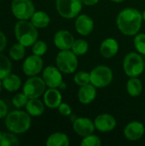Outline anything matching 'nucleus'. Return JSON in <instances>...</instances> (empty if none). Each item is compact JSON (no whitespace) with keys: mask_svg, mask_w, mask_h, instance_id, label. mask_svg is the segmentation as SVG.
Wrapping results in <instances>:
<instances>
[{"mask_svg":"<svg viewBox=\"0 0 145 146\" xmlns=\"http://www.w3.org/2000/svg\"><path fill=\"white\" fill-rule=\"evenodd\" d=\"M96 128L103 133H108L114 130L117 125L115 118L110 114H101L94 120Z\"/></svg>","mask_w":145,"mask_h":146,"instance_id":"4468645a","label":"nucleus"},{"mask_svg":"<svg viewBox=\"0 0 145 146\" xmlns=\"http://www.w3.org/2000/svg\"><path fill=\"white\" fill-rule=\"evenodd\" d=\"M11 12L18 20H29L35 12L32 0H12Z\"/></svg>","mask_w":145,"mask_h":146,"instance_id":"1a4fd4ad","label":"nucleus"},{"mask_svg":"<svg viewBox=\"0 0 145 146\" xmlns=\"http://www.w3.org/2000/svg\"><path fill=\"white\" fill-rule=\"evenodd\" d=\"M14 33L17 42L25 47L32 46L38 38L37 27L28 20H19L15 25Z\"/></svg>","mask_w":145,"mask_h":146,"instance_id":"7ed1b4c3","label":"nucleus"},{"mask_svg":"<svg viewBox=\"0 0 145 146\" xmlns=\"http://www.w3.org/2000/svg\"><path fill=\"white\" fill-rule=\"evenodd\" d=\"M58 109V111L59 113L62 115H64V116H68V115H70L71 113H72V109L71 107L66 104V103H62L59 107L57 108Z\"/></svg>","mask_w":145,"mask_h":146,"instance_id":"72a5a7b5","label":"nucleus"},{"mask_svg":"<svg viewBox=\"0 0 145 146\" xmlns=\"http://www.w3.org/2000/svg\"><path fill=\"white\" fill-rule=\"evenodd\" d=\"M3 82H2V80H0V94L2 92V90H3Z\"/></svg>","mask_w":145,"mask_h":146,"instance_id":"4c0bfd02","label":"nucleus"},{"mask_svg":"<svg viewBox=\"0 0 145 146\" xmlns=\"http://www.w3.org/2000/svg\"><path fill=\"white\" fill-rule=\"evenodd\" d=\"M3 88L9 92H17L21 86V80L15 74H9L2 80Z\"/></svg>","mask_w":145,"mask_h":146,"instance_id":"aec40b11","label":"nucleus"},{"mask_svg":"<svg viewBox=\"0 0 145 146\" xmlns=\"http://www.w3.org/2000/svg\"><path fill=\"white\" fill-rule=\"evenodd\" d=\"M110 1H112V2H114V3H121V2H123V1H125V0H110Z\"/></svg>","mask_w":145,"mask_h":146,"instance_id":"58836bf2","label":"nucleus"},{"mask_svg":"<svg viewBox=\"0 0 145 146\" xmlns=\"http://www.w3.org/2000/svg\"><path fill=\"white\" fill-rule=\"evenodd\" d=\"M32 125L31 115L25 111L16 110L9 112L5 117V126L7 129L15 134L26 133Z\"/></svg>","mask_w":145,"mask_h":146,"instance_id":"f03ea898","label":"nucleus"},{"mask_svg":"<svg viewBox=\"0 0 145 146\" xmlns=\"http://www.w3.org/2000/svg\"><path fill=\"white\" fill-rule=\"evenodd\" d=\"M46 85L43 78L38 76H32L28 78L22 86V92L28 98H38L44 95Z\"/></svg>","mask_w":145,"mask_h":146,"instance_id":"6e6552de","label":"nucleus"},{"mask_svg":"<svg viewBox=\"0 0 145 146\" xmlns=\"http://www.w3.org/2000/svg\"><path fill=\"white\" fill-rule=\"evenodd\" d=\"M89 50V44L87 41L84 39H76L74 40L71 50L77 56L85 55Z\"/></svg>","mask_w":145,"mask_h":146,"instance_id":"bb28decb","label":"nucleus"},{"mask_svg":"<svg viewBox=\"0 0 145 146\" xmlns=\"http://www.w3.org/2000/svg\"><path fill=\"white\" fill-rule=\"evenodd\" d=\"M133 44L138 52L145 56V33H137Z\"/></svg>","mask_w":145,"mask_h":146,"instance_id":"7c9ffc66","label":"nucleus"},{"mask_svg":"<svg viewBox=\"0 0 145 146\" xmlns=\"http://www.w3.org/2000/svg\"><path fill=\"white\" fill-rule=\"evenodd\" d=\"M26 54V47L19 42L14 44L9 50V56L14 61H21Z\"/></svg>","mask_w":145,"mask_h":146,"instance_id":"393cba45","label":"nucleus"},{"mask_svg":"<svg viewBox=\"0 0 145 146\" xmlns=\"http://www.w3.org/2000/svg\"><path fill=\"white\" fill-rule=\"evenodd\" d=\"M144 67H145V60H144Z\"/></svg>","mask_w":145,"mask_h":146,"instance_id":"79ce46f5","label":"nucleus"},{"mask_svg":"<svg viewBox=\"0 0 145 146\" xmlns=\"http://www.w3.org/2000/svg\"><path fill=\"white\" fill-rule=\"evenodd\" d=\"M73 81L79 86H83L91 83L90 73L86 71H79L73 76Z\"/></svg>","mask_w":145,"mask_h":146,"instance_id":"c85d7f7f","label":"nucleus"},{"mask_svg":"<svg viewBox=\"0 0 145 146\" xmlns=\"http://www.w3.org/2000/svg\"><path fill=\"white\" fill-rule=\"evenodd\" d=\"M74 40L75 39L73 35L67 30L57 31L55 33L53 38L54 44L61 50H71Z\"/></svg>","mask_w":145,"mask_h":146,"instance_id":"ddd939ff","label":"nucleus"},{"mask_svg":"<svg viewBox=\"0 0 145 146\" xmlns=\"http://www.w3.org/2000/svg\"><path fill=\"white\" fill-rule=\"evenodd\" d=\"M12 70V62L10 59L0 52V80L5 78L8 74L11 73Z\"/></svg>","mask_w":145,"mask_h":146,"instance_id":"a878e982","label":"nucleus"},{"mask_svg":"<svg viewBox=\"0 0 145 146\" xmlns=\"http://www.w3.org/2000/svg\"><path fill=\"white\" fill-rule=\"evenodd\" d=\"M56 67L63 74H73L78 68V58L72 50H61L56 57Z\"/></svg>","mask_w":145,"mask_h":146,"instance_id":"39448f33","label":"nucleus"},{"mask_svg":"<svg viewBox=\"0 0 145 146\" xmlns=\"http://www.w3.org/2000/svg\"><path fill=\"white\" fill-rule=\"evenodd\" d=\"M143 15L134 8L122 9L116 19V24L121 33L126 36H135L140 30Z\"/></svg>","mask_w":145,"mask_h":146,"instance_id":"f257e3e1","label":"nucleus"},{"mask_svg":"<svg viewBox=\"0 0 145 146\" xmlns=\"http://www.w3.org/2000/svg\"><path fill=\"white\" fill-rule=\"evenodd\" d=\"M73 129L78 135L84 138L90 134H92L96 129V127L94 121H92L89 118L79 117L73 121Z\"/></svg>","mask_w":145,"mask_h":146,"instance_id":"f8f14e48","label":"nucleus"},{"mask_svg":"<svg viewBox=\"0 0 145 146\" xmlns=\"http://www.w3.org/2000/svg\"><path fill=\"white\" fill-rule=\"evenodd\" d=\"M81 2L83 3V4L85 5H87V6H93V5H96L99 0H81Z\"/></svg>","mask_w":145,"mask_h":146,"instance_id":"e433bc0d","label":"nucleus"},{"mask_svg":"<svg viewBox=\"0 0 145 146\" xmlns=\"http://www.w3.org/2000/svg\"><path fill=\"white\" fill-rule=\"evenodd\" d=\"M142 15H143V19L144 20V21H145V10L143 12V14H142Z\"/></svg>","mask_w":145,"mask_h":146,"instance_id":"ea45409f","label":"nucleus"},{"mask_svg":"<svg viewBox=\"0 0 145 146\" xmlns=\"http://www.w3.org/2000/svg\"><path fill=\"white\" fill-rule=\"evenodd\" d=\"M42 78L49 88H57L62 84V74L57 67L48 66L43 70Z\"/></svg>","mask_w":145,"mask_h":146,"instance_id":"9b49d317","label":"nucleus"},{"mask_svg":"<svg viewBox=\"0 0 145 146\" xmlns=\"http://www.w3.org/2000/svg\"><path fill=\"white\" fill-rule=\"evenodd\" d=\"M9 111H8V106L5 104L4 101H3L2 99H0V119L5 118L6 115H8Z\"/></svg>","mask_w":145,"mask_h":146,"instance_id":"f704fd0d","label":"nucleus"},{"mask_svg":"<svg viewBox=\"0 0 145 146\" xmlns=\"http://www.w3.org/2000/svg\"><path fill=\"white\" fill-rule=\"evenodd\" d=\"M101 145L102 142L100 138L97 135H94L93 133L86 137H84L80 143L81 146H100Z\"/></svg>","mask_w":145,"mask_h":146,"instance_id":"473e14b6","label":"nucleus"},{"mask_svg":"<svg viewBox=\"0 0 145 146\" xmlns=\"http://www.w3.org/2000/svg\"><path fill=\"white\" fill-rule=\"evenodd\" d=\"M123 68L127 76L138 77L144 70V61L139 54L130 52L124 57Z\"/></svg>","mask_w":145,"mask_h":146,"instance_id":"20e7f679","label":"nucleus"},{"mask_svg":"<svg viewBox=\"0 0 145 146\" xmlns=\"http://www.w3.org/2000/svg\"><path fill=\"white\" fill-rule=\"evenodd\" d=\"M91 84L97 88H103L110 85L113 80V72L110 68L104 65H99L94 68L91 73Z\"/></svg>","mask_w":145,"mask_h":146,"instance_id":"423d86ee","label":"nucleus"},{"mask_svg":"<svg viewBox=\"0 0 145 146\" xmlns=\"http://www.w3.org/2000/svg\"><path fill=\"white\" fill-rule=\"evenodd\" d=\"M44 62L41 56L37 55H31L27 56L22 64V71L24 74L28 77L38 75L43 69Z\"/></svg>","mask_w":145,"mask_h":146,"instance_id":"9d476101","label":"nucleus"},{"mask_svg":"<svg viewBox=\"0 0 145 146\" xmlns=\"http://www.w3.org/2000/svg\"><path fill=\"white\" fill-rule=\"evenodd\" d=\"M44 103L50 109H56L62 103V96L57 88H49L44 93Z\"/></svg>","mask_w":145,"mask_h":146,"instance_id":"f3484780","label":"nucleus"},{"mask_svg":"<svg viewBox=\"0 0 145 146\" xmlns=\"http://www.w3.org/2000/svg\"><path fill=\"white\" fill-rule=\"evenodd\" d=\"M100 53L104 58L109 59L114 57L119 50V44L116 39L108 38L100 44Z\"/></svg>","mask_w":145,"mask_h":146,"instance_id":"a211bd4d","label":"nucleus"},{"mask_svg":"<svg viewBox=\"0 0 145 146\" xmlns=\"http://www.w3.org/2000/svg\"><path fill=\"white\" fill-rule=\"evenodd\" d=\"M44 103L38 98H29L26 105V110L31 116H40L44 112Z\"/></svg>","mask_w":145,"mask_h":146,"instance_id":"412c9836","label":"nucleus"},{"mask_svg":"<svg viewBox=\"0 0 145 146\" xmlns=\"http://www.w3.org/2000/svg\"><path fill=\"white\" fill-rule=\"evenodd\" d=\"M68 145L69 139L68 135L60 132L52 133L46 140L47 146H68Z\"/></svg>","mask_w":145,"mask_h":146,"instance_id":"5701e85b","label":"nucleus"},{"mask_svg":"<svg viewBox=\"0 0 145 146\" xmlns=\"http://www.w3.org/2000/svg\"><path fill=\"white\" fill-rule=\"evenodd\" d=\"M127 93L132 97H138L143 91V84L138 77H130L126 83Z\"/></svg>","mask_w":145,"mask_h":146,"instance_id":"b1692460","label":"nucleus"},{"mask_svg":"<svg viewBox=\"0 0 145 146\" xmlns=\"http://www.w3.org/2000/svg\"><path fill=\"white\" fill-rule=\"evenodd\" d=\"M144 124L136 121L129 122L124 129V135L130 141L139 140L144 135Z\"/></svg>","mask_w":145,"mask_h":146,"instance_id":"2eb2a0df","label":"nucleus"},{"mask_svg":"<svg viewBox=\"0 0 145 146\" xmlns=\"http://www.w3.org/2000/svg\"><path fill=\"white\" fill-rule=\"evenodd\" d=\"M48 50V46L47 44L44 41L42 40H37L32 45V54L42 56H44Z\"/></svg>","mask_w":145,"mask_h":146,"instance_id":"2f4dec72","label":"nucleus"},{"mask_svg":"<svg viewBox=\"0 0 145 146\" xmlns=\"http://www.w3.org/2000/svg\"><path fill=\"white\" fill-rule=\"evenodd\" d=\"M7 46V37L0 30V52H3Z\"/></svg>","mask_w":145,"mask_h":146,"instance_id":"c9c22d12","label":"nucleus"},{"mask_svg":"<svg viewBox=\"0 0 145 146\" xmlns=\"http://www.w3.org/2000/svg\"><path fill=\"white\" fill-rule=\"evenodd\" d=\"M74 26L79 34L87 36L92 32L94 28V22L89 15L83 14L77 16Z\"/></svg>","mask_w":145,"mask_h":146,"instance_id":"dca6fc26","label":"nucleus"},{"mask_svg":"<svg viewBox=\"0 0 145 146\" xmlns=\"http://www.w3.org/2000/svg\"><path fill=\"white\" fill-rule=\"evenodd\" d=\"M29 98L24 92H19L16 93L13 98H12V104L15 108L16 109H21L23 107H26Z\"/></svg>","mask_w":145,"mask_h":146,"instance_id":"c756f323","label":"nucleus"},{"mask_svg":"<svg viewBox=\"0 0 145 146\" xmlns=\"http://www.w3.org/2000/svg\"><path fill=\"white\" fill-rule=\"evenodd\" d=\"M30 21L37 27V28H44L47 27L50 22V18L49 15L44 11H35L32 17L30 18Z\"/></svg>","mask_w":145,"mask_h":146,"instance_id":"4be33fe9","label":"nucleus"},{"mask_svg":"<svg viewBox=\"0 0 145 146\" xmlns=\"http://www.w3.org/2000/svg\"><path fill=\"white\" fill-rule=\"evenodd\" d=\"M81 0H56V7L58 14L66 19H73L78 16L82 9Z\"/></svg>","mask_w":145,"mask_h":146,"instance_id":"0eeeda50","label":"nucleus"},{"mask_svg":"<svg viewBox=\"0 0 145 146\" xmlns=\"http://www.w3.org/2000/svg\"><path fill=\"white\" fill-rule=\"evenodd\" d=\"M2 134L3 133H1V132H0V140H1V138H2Z\"/></svg>","mask_w":145,"mask_h":146,"instance_id":"a19ab883","label":"nucleus"},{"mask_svg":"<svg viewBox=\"0 0 145 146\" xmlns=\"http://www.w3.org/2000/svg\"><path fill=\"white\" fill-rule=\"evenodd\" d=\"M97 87L92 84H87L85 86H80L78 92L79 101L83 104H91L97 97Z\"/></svg>","mask_w":145,"mask_h":146,"instance_id":"6ab92c4d","label":"nucleus"},{"mask_svg":"<svg viewBox=\"0 0 145 146\" xmlns=\"http://www.w3.org/2000/svg\"><path fill=\"white\" fill-rule=\"evenodd\" d=\"M20 145L18 138L14 133H4L2 134L0 146H17Z\"/></svg>","mask_w":145,"mask_h":146,"instance_id":"cd10ccee","label":"nucleus"}]
</instances>
